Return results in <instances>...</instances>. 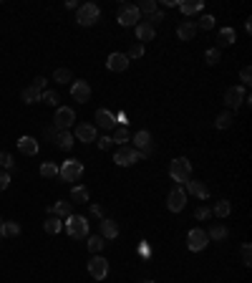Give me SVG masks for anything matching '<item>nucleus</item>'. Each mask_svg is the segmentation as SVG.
Segmentation results:
<instances>
[{"label": "nucleus", "mask_w": 252, "mask_h": 283, "mask_svg": "<svg viewBox=\"0 0 252 283\" xmlns=\"http://www.w3.org/2000/svg\"><path fill=\"white\" fill-rule=\"evenodd\" d=\"M33 89H38V91H46V79H43V76H36V81H33Z\"/></svg>", "instance_id": "8fccbe9b"}, {"label": "nucleus", "mask_w": 252, "mask_h": 283, "mask_svg": "<svg viewBox=\"0 0 252 283\" xmlns=\"http://www.w3.org/2000/svg\"><path fill=\"white\" fill-rule=\"evenodd\" d=\"M144 56V46L141 43H134L131 48H129V53H126V59L131 61V59H141Z\"/></svg>", "instance_id": "79ce46f5"}, {"label": "nucleus", "mask_w": 252, "mask_h": 283, "mask_svg": "<svg viewBox=\"0 0 252 283\" xmlns=\"http://www.w3.org/2000/svg\"><path fill=\"white\" fill-rule=\"evenodd\" d=\"M239 253H242V263L249 268V265H252V245H249V243H242V250H239Z\"/></svg>", "instance_id": "58836bf2"}, {"label": "nucleus", "mask_w": 252, "mask_h": 283, "mask_svg": "<svg viewBox=\"0 0 252 283\" xmlns=\"http://www.w3.org/2000/svg\"><path fill=\"white\" fill-rule=\"evenodd\" d=\"M184 205H187V192H184V187L177 185V187L169 192V197H166V207H169L172 212H182Z\"/></svg>", "instance_id": "9d476101"}, {"label": "nucleus", "mask_w": 252, "mask_h": 283, "mask_svg": "<svg viewBox=\"0 0 252 283\" xmlns=\"http://www.w3.org/2000/svg\"><path fill=\"white\" fill-rule=\"evenodd\" d=\"M41 94H43V91H38V89L28 86V89H23V91H21V99H23L26 104H36V101H41Z\"/></svg>", "instance_id": "cd10ccee"}, {"label": "nucleus", "mask_w": 252, "mask_h": 283, "mask_svg": "<svg viewBox=\"0 0 252 283\" xmlns=\"http://www.w3.org/2000/svg\"><path fill=\"white\" fill-rule=\"evenodd\" d=\"M244 99H247V91H244V86H229L227 91H224V104L229 106V109H239L242 104H244Z\"/></svg>", "instance_id": "6e6552de"}, {"label": "nucleus", "mask_w": 252, "mask_h": 283, "mask_svg": "<svg viewBox=\"0 0 252 283\" xmlns=\"http://www.w3.org/2000/svg\"><path fill=\"white\" fill-rule=\"evenodd\" d=\"M73 142H76V139H73V134H71V132H56V144H58L61 149H66V152H68V149L73 147Z\"/></svg>", "instance_id": "a878e982"}, {"label": "nucleus", "mask_w": 252, "mask_h": 283, "mask_svg": "<svg viewBox=\"0 0 252 283\" xmlns=\"http://www.w3.org/2000/svg\"><path fill=\"white\" fill-rule=\"evenodd\" d=\"M61 228H63V222H61L58 217H48V220L43 222V230H46L48 235H58V233H61Z\"/></svg>", "instance_id": "c756f323"}, {"label": "nucleus", "mask_w": 252, "mask_h": 283, "mask_svg": "<svg viewBox=\"0 0 252 283\" xmlns=\"http://www.w3.org/2000/svg\"><path fill=\"white\" fill-rule=\"evenodd\" d=\"M58 177H61L63 182H76V180H81V177H83V162H78V159H66V162L58 167Z\"/></svg>", "instance_id": "20e7f679"}, {"label": "nucleus", "mask_w": 252, "mask_h": 283, "mask_svg": "<svg viewBox=\"0 0 252 283\" xmlns=\"http://www.w3.org/2000/svg\"><path fill=\"white\" fill-rule=\"evenodd\" d=\"M164 6H166V8H174V6L179 8V0H164Z\"/></svg>", "instance_id": "603ef678"}, {"label": "nucleus", "mask_w": 252, "mask_h": 283, "mask_svg": "<svg viewBox=\"0 0 252 283\" xmlns=\"http://www.w3.org/2000/svg\"><path fill=\"white\" fill-rule=\"evenodd\" d=\"M53 79H56V84H68V81H73V76H71L68 69H56Z\"/></svg>", "instance_id": "c9c22d12"}, {"label": "nucleus", "mask_w": 252, "mask_h": 283, "mask_svg": "<svg viewBox=\"0 0 252 283\" xmlns=\"http://www.w3.org/2000/svg\"><path fill=\"white\" fill-rule=\"evenodd\" d=\"M239 79H242V84H244V86H249V79H252V69H249V66H244V69L239 71Z\"/></svg>", "instance_id": "49530a36"}, {"label": "nucleus", "mask_w": 252, "mask_h": 283, "mask_svg": "<svg viewBox=\"0 0 252 283\" xmlns=\"http://www.w3.org/2000/svg\"><path fill=\"white\" fill-rule=\"evenodd\" d=\"M71 200H73L76 205H81V202H89V190H86L83 185H76V187L71 190Z\"/></svg>", "instance_id": "c85d7f7f"}, {"label": "nucleus", "mask_w": 252, "mask_h": 283, "mask_svg": "<svg viewBox=\"0 0 252 283\" xmlns=\"http://www.w3.org/2000/svg\"><path fill=\"white\" fill-rule=\"evenodd\" d=\"M18 149H21V154H26V157H36L38 149H41V144H38L33 137H21V139H18Z\"/></svg>", "instance_id": "f3484780"}, {"label": "nucleus", "mask_w": 252, "mask_h": 283, "mask_svg": "<svg viewBox=\"0 0 252 283\" xmlns=\"http://www.w3.org/2000/svg\"><path fill=\"white\" fill-rule=\"evenodd\" d=\"M134 142H136V152H139V159H141V157H151V154H154V139H151V134H149L146 129L136 132Z\"/></svg>", "instance_id": "0eeeda50"}, {"label": "nucleus", "mask_w": 252, "mask_h": 283, "mask_svg": "<svg viewBox=\"0 0 252 283\" xmlns=\"http://www.w3.org/2000/svg\"><path fill=\"white\" fill-rule=\"evenodd\" d=\"M136 8H139V13H146V16L156 13V3H154V0H144V3H139Z\"/></svg>", "instance_id": "ea45409f"}, {"label": "nucleus", "mask_w": 252, "mask_h": 283, "mask_svg": "<svg viewBox=\"0 0 252 283\" xmlns=\"http://www.w3.org/2000/svg\"><path fill=\"white\" fill-rule=\"evenodd\" d=\"M209 215H212V210H209L207 205H202V207H197V212H194V217H197V220H207Z\"/></svg>", "instance_id": "a18cd8bd"}, {"label": "nucleus", "mask_w": 252, "mask_h": 283, "mask_svg": "<svg viewBox=\"0 0 252 283\" xmlns=\"http://www.w3.org/2000/svg\"><path fill=\"white\" fill-rule=\"evenodd\" d=\"M99 18H101V8H99L96 3H83V6H78V11H76V23L83 26V28L96 26Z\"/></svg>", "instance_id": "f03ea898"}, {"label": "nucleus", "mask_w": 252, "mask_h": 283, "mask_svg": "<svg viewBox=\"0 0 252 283\" xmlns=\"http://www.w3.org/2000/svg\"><path fill=\"white\" fill-rule=\"evenodd\" d=\"M41 177H58V164L56 162H43L41 164Z\"/></svg>", "instance_id": "f704fd0d"}, {"label": "nucleus", "mask_w": 252, "mask_h": 283, "mask_svg": "<svg viewBox=\"0 0 252 283\" xmlns=\"http://www.w3.org/2000/svg\"><path fill=\"white\" fill-rule=\"evenodd\" d=\"M234 124V114L232 111H222V114H217V119H214V127L217 129H229Z\"/></svg>", "instance_id": "393cba45"}, {"label": "nucleus", "mask_w": 252, "mask_h": 283, "mask_svg": "<svg viewBox=\"0 0 252 283\" xmlns=\"http://www.w3.org/2000/svg\"><path fill=\"white\" fill-rule=\"evenodd\" d=\"M0 240H3V235H0Z\"/></svg>", "instance_id": "4d7b16f0"}, {"label": "nucleus", "mask_w": 252, "mask_h": 283, "mask_svg": "<svg viewBox=\"0 0 252 283\" xmlns=\"http://www.w3.org/2000/svg\"><path fill=\"white\" fill-rule=\"evenodd\" d=\"M41 101H46L48 106H56V109H58V101H61V99H58L56 91H48V89H46V91L41 94Z\"/></svg>", "instance_id": "e433bc0d"}, {"label": "nucleus", "mask_w": 252, "mask_h": 283, "mask_svg": "<svg viewBox=\"0 0 252 283\" xmlns=\"http://www.w3.org/2000/svg\"><path fill=\"white\" fill-rule=\"evenodd\" d=\"M76 122V111L71 106H58L56 109V117H53V127L56 132H68Z\"/></svg>", "instance_id": "39448f33"}, {"label": "nucleus", "mask_w": 252, "mask_h": 283, "mask_svg": "<svg viewBox=\"0 0 252 283\" xmlns=\"http://www.w3.org/2000/svg\"><path fill=\"white\" fill-rule=\"evenodd\" d=\"M71 96H73L78 104H86V101L91 99V86H89V81L76 79V81L71 84Z\"/></svg>", "instance_id": "ddd939ff"}, {"label": "nucleus", "mask_w": 252, "mask_h": 283, "mask_svg": "<svg viewBox=\"0 0 252 283\" xmlns=\"http://www.w3.org/2000/svg\"><path fill=\"white\" fill-rule=\"evenodd\" d=\"M86 245H89V250H91L94 255H99V253L104 250V245H106V243H104V238H101V235H91Z\"/></svg>", "instance_id": "473e14b6"}, {"label": "nucleus", "mask_w": 252, "mask_h": 283, "mask_svg": "<svg viewBox=\"0 0 252 283\" xmlns=\"http://www.w3.org/2000/svg\"><path fill=\"white\" fill-rule=\"evenodd\" d=\"M0 225H3V217H0Z\"/></svg>", "instance_id": "6e6d98bb"}, {"label": "nucleus", "mask_w": 252, "mask_h": 283, "mask_svg": "<svg viewBox=\"0 0 252 283\" xmlns=\"http://www.w3.org/2000/svg\"><path fill=\"white\" fill-rule=\"evenodd\" d=\"M111 142H116V144L126 147V142H129V129H126V127H116V129H114V137H111Z\"/></svg>", "instance_id": "7c9ffc66"}, {"label": "nucleus", "mask_w": 252, "mask_h": 283, "mask_svg": "<svg viewBox=\"0 0 252 283\" xmlns=\"http://www.w3.org/2000/svg\"><path fill=\"white\" fill-rule=\"evenodd\" d=\"M0 235H3V238H16V235H21V225L16 220L3 222V225H0Z\"/></svg>", "instance_id": "bb28decb"}, {"label": "nucleus", "mask_w": 252, "mask_h": 283, "mask_svg": "<svg viewBox=\"0 0 252 283\" xmlns=\"http://www.w3.org/2000/svg\"><path fill=\"white\" fill-rule=\"evenodd\" d=\"M207 243H209V238H207V233H204V230H199V228L189 230V235H187V248H189V250L199 253V250H204V248H207Z\"/></svg>", "instance_id": "9b49d317"}, {"label": "nucleus", "mask_w": 252, "mask_h": 283, "mask_svg": "<svg viewBox=\"0 0 252 283\" xmlns=\"http://www.w3.org/2000/svg\"><path fill=\"white\" fill-rule=\"evenodd\" d=\"M197 26H199L202 31H212V28H214V18H212V16H202V18L197 21Z\"/></svg>", "instance_id": "a19ab883"}, {"label": "nucleus", "mask_w": 252, "mask_h": 283, "mask_svg": "<svg viewBox=\"0 0 252 283\" xmlns=\"http://www.w3.org/2000/svg\"><path fill=\"white\" fill-rule=\"evenodd\" d=\"M154 36H156V28H151L149 23H139L136 26V38L139 41H154Z\"/></svg>", "instance_id": "5701e85b"}, {"label": "nucleus", "mask_w": 252, "mask_h": 283, "mask_svg": "<svg viewBox=\"0 0 252 283\" xmlns=\"http://www.w3.org/2000/svg\"><path fill=\"white\" fill-rule=\"evenodd\" d=\"M169 177H172L177 185H187V182L192 180V162H189L187 157L172 159V164H169Z\"/></svg>", "instance_id": "f257e3e1"}, {"label": "nucleus", "mask_w": 252, "mask_h": 283, "mask_svg": "<svg viewBox=\"0 0 252 283\" xmlns=\"http://www.w3.org/2000/svg\"><path fill=\"white\" fill-rule=\"evenodd\" d=\"M96 142H99V147H101V149H111V144H114V142H111V137H99Z\"/></svg>", "instance_id": "09e8293b"}, {"label": "nucleus", "mask_w": 252, "mask_h": 283, "mask_svg": "<svg viewBox=\"0 0 252 283\" xmlns=\"http://www.w3.org/2000/svg\"><path fill=\"white\" fill-rule=\"evenodd\" d=\"M207 238H209V240H224V238H227V228H224V225H212L209 233H207Z\"/></svg>", "instance_id": "72a5a7b5"}, {"label": "nucleus", "mask_w": 252, "mask_h": 283, "mask_svg": "<svg viewBox=\"0 0 252 283\" xmlns=\"http://www.w3.org/2000/svg\"><path fill=\"white\" fill-rule=\"evenodd\" d=\"M91 215H94V217H101V215H104V210H101L99 205H91Z\"/></svg>", "instance_id": "3c124183"}, {"label": "nucleus", "mask_w": 252, "mask_h": 283, "mask_svg": "<svg viewBox=\"0 0 252 283\" xmlns=\"http://www.w3.org/2000/svg\"><path fill=\"white\" fill-rule=\"evenodd\" d=\"M204 61H207L209 66H214V64H219V61H222V53H219L217 48H209V51L204 53Z\"/></svg>", "instance_id": "4c0bfd02"}, {"label": "nucleus", "mask_w": 252, "mask_h": 283, "mask_svg": "<svg viewBox=\"0 0 252 283\" xmlns=\"http://www.w3.org/2000/svg\"><path fill=\"white\" fill-rule=\"evenodd\" d=\"M232 212V205H229V200H219L217 205H214V210H212V215H217V217H227Z\"/></svg>", "instance_id": "2f4dec72"}, {"label": "nucleus", "mask_w": 252, "mask_h": 283, "mask_svg": "<svg viewBox=\"0 0 252 283\" xmlns=\"http://www.w3.org/2000/svg\"><path fill=\"white\" fill-rule=\"evenodd\" d=\"M114 162H116L119 167H131V164L139 162V152L131 149V147H119L116 154H114Z\"/></svg>", "instance_id": "1a4fd4ad"}, {"label": "nucleus", "mask_w": 252, "mask_h": 283, "mask_svg": "<svg viewBox=\"0 0 252 283\" xmlns=\"http://www.w3.org/2000/svg\"><path fill=\"white\" fill-rule=\"evenodd\" d=\"M161 21H164V13H161V11H156V13H151V16L146 18V23H149L151 28H156V26H159Z\"/></svg>", "instance_id": "37998d69"}, {"label": "nucleus", "mask_w": 252, "mask_h": 283, "mask_svg": "<svg viewBox=\"0 0 252 283\" xmlns=\"http://www.w3.org/2000/svg\"><path fill=\"white\" fill-rule=\"evenodd\" d=\"M73 139H78V142H83V144H91V142H96V127L94 124H78L76 127V137Z\"/></svg>", "instance_id": "dca6fc26"}, {"label": "nucleus", "mask_w": 252, "mask_h": 283, "mask_svg": "<svg viewBox=\"0 0 252 283\" xmlns=\"http://www.w3.org/2000/svg\"><path fill=\"white\" fill-rule=\"evenodd\" d=\"M204 8V3L202 0H184V3H179V11H182V16H194V13H199Z\"/></svg>", "instance_id": "4be33fe9"}, {"label": "nucleus", "mask_w": 252, "mask_h": 283, "mask_svg": "<svg viewBox=\"0 0 252 283\" xmlns=\"http://www.w3.org/2000/svg\"><path fill=\"white\" fill-rule=\"evenodd\" d=\"M63 228H66V233L71 235V238H89V220L83 217V215H68L66 217V222H63Z\"/></svg>", "instance_id": "7ed1b4c3"}, {"label": "nucleus", "mask_w": 252, "mask_h": 283, "mask_svg": "<svg viewBox=\"0 0 252 283\" xmlns=\"http://www.w3.org/2000/svg\"><path fill=\"white\" fill-rule=\"evenodd\" d=\"M116 235H119V225H116V220L104 217V220H101V238H104V240H114Z\"/></svg>", "instance_id": "aec40b11"}, {"label": "nucleus", "mask_w": 252, "mask_h": 283, "mask_svg": "<svg viewBox=\"0 0 252 283\" xmlns=\"http://www.w3.org/2000/svg\"><path fill=\"white\" fill-rule=\"evenodd\" d=\"M144 283H154V280H144Z\"/></svg>", "instance_id": "5fc2aeb1"}, {"label": "nucleus", "mask_w": 252, "mask_h": 283, "mask_svg": "<svg viewBox=\"0 0 252 283\" xmlns=\"http://www.w3.org/2000/svg\"><path fill=\"white\" fill-rule=\"evenodd\" d=\"M0 164H3L6 169H13V157H11V152H0Z\"/></svg>", "instance_id": "c03bdc74"}, {"label": "nucleus", "mask_w": 252, "mask_h": 283, "mask_svg": "<svg viewBox=\"0 0 252 283\" xmlns=\"http://www.w3.org/2000/svg\"><path fill=\"white\" fill-rule=\"evenodd\" d=\"M89 273H91L96 280H104V278L109 275V260L101 258V255H94V258L89 260Z\"/></svg>", "instance_id": "f8f14e48"}, {"label": "nucleus", "mask_w": 252, "mask_h": 283, "mask_svg": "<svg viewBox=\"0 0 252 283\" xmlns=\"http://www.w3.org/2000/svg\"><path fill=\"white\" fill-rule=\"evenodd\" d=\"M8 185H11V175L8 172H0V192L8 190Z\"/></svg>", "instance_id": "de8ad7c7"}, {"label": "nucleus", "mask_w": 252, "mask_h": 283, "mask_svg": "<svg viewBox=\"0 0 252 283\" xmlns=\"http://www.w3.org/2000/svg\"><path fill=\"white\" fill-rule=\"evenodd\" d=\"M106 69L114 71V74L126 71V69H129V59H126V53H111V56L106 59Z\"/></svg>", "instance_id": "2eb2a0df"}, {"label": "nucleus", "mask_w": 252, "mask_h": 283, "mask_svg": "<svg viewBox=\"0 0 252 283\" xmlns=\"http://www.w3.org/2000/svg\"><path fill=\"white\" fill-rule=\"evenodd\" d=\"M194 36H197V26H194V23L184 21V23L177 26V38H179V41H192Z\"/></svg>", "instance_id": "6ab92c4d"}, {"label": "nucleus", "mask_w": 252, "mask_h": 283, "mask_svg": "<svg viewBox=\"0 0 252 283\" xmlns=\"http://www.w3.org/2000/svg\"><path fill=\"white\" fill-rule=\"evenodd\" d=\"M48 212H51V215H56V217H68V215H73V212H71V202H63V200H61V202H56V205H51V207H48Z\"/></svg>", "instance_id": "b1692460"}, {"label": "nucleus", "mask_w": 252, "mask_h": 283, "mask_svg": "<svg viewBox=\"0 0 252 283\" xmlns=\"http://www.w3.org/2000/svg\"><path fill=\"white\" fill-rule=\"evenodd\" d=\"M184 192H192V195L199 197V200H207V197H209V187H207L204 182H199V180H189Z\"/></svg>", "instance_id": "a211bd4d"}, {"label": "nucleus", "mask_w": 252, "mask_h": 283, "mask_svg": "<svg viewBox=\"0 0 252 283\" xmlns=\"http://www.w3.org/2000/svg\"><path fill=\"white\" fill-rule=\"evenodd\" d=\"M234 41H237V33H234L232 28H222V31L217 33V51L224 48V46H232Z\"/></svg>", "instance_id": "412c9836"}, {"label": "nucleus", "mask_w": 252, "mask_h": 283, "mask_svg": "<svg viewBox=\"0 0 252 283\" xmlns=\"http://www.w3.org/2000/svg\"><path fill=\"white\" fill-rule=\"evenodd\" d=\"M139 21H141V13H139V8H136V6H131V3H124V6L119 8V23H121L124 28L139 26Z\"/></svg>", "instance_id": "423d86ee"}, {"label": "nucleus", "mask_w": 252, "mask_h": 283, "mask_svg": "<svg viewBox=\"0 0 252 283\" xmlns=\"http://www.w3.org/2000/svg\"><path fill=\"white\" fill-rule=\"evenodd\" d=\"M66 8H68V11H73V8L78 11V6H76V0H68V3H66Z\"/></svg>", "instance_id": "864d4df0"}, {"label": "nucleus", "mask_w": 252, "mask_h": 283, "mask_svg": "<svg viewBox=\"0 0 252 283\" xmlns=\"http://www.w3.org/2000/svg\"><path fill=\"white\" fill-rule=\"evenodd\" d=\"M96 129H104V132L116 129V117L109 109H96Z\"/></svg>", "instance_id": "4468645a"}]
</instances>
